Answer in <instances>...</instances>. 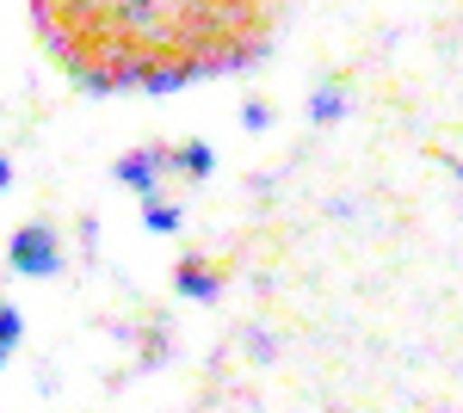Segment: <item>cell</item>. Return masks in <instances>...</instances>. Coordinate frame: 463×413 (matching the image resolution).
I'll list each match as a JSON object with an SVG mask.
<instances>
[{"label": "cell", "instance_id": "8992f818", "mask_svg": "<svg viewBox=\"0 0 463 413\" xmlns=\"http://www.w3.org/2000/svg\"><path fill=\"white\" fill-rule=\"evenodd\" d=\"M143 222H148V235H179L185 210H179L174 198H161V192H148V198H143Z\"/></svg>", "mask_w": 463, "mask_h": 413}, {"label": "cell", "instance_id": "9c48e42d", "mask_svg": "<svg viewBox=\"0 0 463 413\" xmlns=\"http://www.w3.org/2000/svg\"><path fill=\"white\" fill-rule=\"evenodd\" d=\"M241 124H248V130H266V124H272V105H266V99H248V105H241Z\"/></svg>", "mask_w": 463, "mask_h": 413}, {"label": "cell", "instance_id": "277c9868", "mask_svg": "<svg viewBox=\"0 0 463 413\" xmlns=\"http://www.w3.org/2000/svg\"><path fill=\"white\" fill-rule=\"evenodd\" d=\"M167 173H179V179H192V185H198V179H211V173H216V148L204 136L174 142V148H167Z\"/></svg>", "mask_w": 463, "mask_h": 413}, {"label": "cell", "instance_id": "ba28073f", "mask_svg": "<svg viewBox=\"0 0 463 413\" xmlns=\"http://www.w3.org/2000/svg\"><path fill=\"white\" fill-rule=\"evenodd\" d=\"M25 340V314L13 309V303H0V364L13 358V345Z\"/></svg>", "mask_w": 463, "mask_h": 413}, {"label": "cell", "instance_id": "5b68a950", "mask_svg": "<svg viewBox=\"0 0 463 413\" xmlns=\"http://www.w3.org/2000/svg\"><path fill=\"white\" fill-rule=\"evenodd\" d=\"M167 352H174L167 321H148L143 333H137V371H161V364H167Z\"/></svg>", "mask_w": 463, "mask_h": 413}, {"label": "cell", "instance_id": "30bf717a", "mask_svg": "<svg viewBox=\"0 0 463 413\" xmlns=\"http://www.w3.org/2000/svg\"><path fill=\"white\" fill-rule=\"evenodd\" d=\"M6 185H13V161L0 155V192H6Z\"/></svg>", "mask_w": 463, "mask_h": 413}, {"label": "cell", "instance_id": "52a82bcc", "mask_svg": "<svg viewBox=\"0 0 463 413\" xmlns=\"http://www.w3.org/2000/svg\"><path fill=\"white\" fill-rule=\"evenodd\" d=\"M340 111H346V93H340L334 80H321L316 93H309V117H316V124H334Z\"/></svg>", "mask_w": 463, "mask_h": 413}, {"label": "cell", "instance_id": "3957f363", "mask_svg": "<svg viewBox=\"0 0 463 413\" xmlns=\"http://www.w3.org/2000/svg\"><path fill=\"white\" fill-rule=\"evenodd\" d=\"M222 284H229V266H216V259H204V253H185L179 272H174V290L185 296V303H216Z\"/></svg>", "mask_w": 463, "mask_h": 413}, {"label": "cell", "instance_id": "6da1fadb", "mask_svg": "<svg viewBox=\"0 0 463 413\" xmlns=\"http://www.w3.org/2000/svg\"><path fill=\"white\" fill-rule=\"evenodd\" d=\"M6 266L19 277H56L62 272V241H56V229L50 222H25V229H13V241H6Z\"/></svg>", "mask_w": 463, "mask_h": 413}, {"label": "cell", "instance_id": "7a4b0ae2", "mask_svg": "<svg viewBox=\"0 0 463 413\" xmlns=\"http://www.w3.org/2000/svg\"><path fill=\"white\" fill-rule=\"evenodd\" d=\"M161 167H167V148H161V142H143V148H124L111 173H118V185H124V192L148 198V192L161 185Z\"/></svg>", "mask_w": 463, "mask_h": 413}]
</instances>
